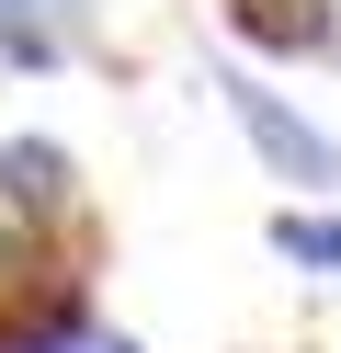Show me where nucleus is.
<instances>
[{
	"label": "nucleus",
	"instance_id": "obj_1",
	"mask_svg": "<svg viewBox=\"0 0 341 353\" xmlns=\"http://www.w3.org/2000/svg\"><path fill=\"white\" fill-rule=\"evenodd\" d=\"M216 92H227V114H239V137L262 148V171L273 183H296V194H330L341 183V148H330V125H307L273 80H250V69H216Z\"/></svg>",
	"mask_w": 341,
	"mask_h": 353
},
{
	"label": "nucleus",
	"instance_id": "obj_2",
	"mask_svg": "<svg viewBox=\"0 0 341 353\" xmlns=\"http://www.w3.org/2000/svg\"><path fill=\"white\" fill-rule=\"evenodd\" d=\"M0 216H12V228L80 216V160H68L57 137H0Z\"/></svg>",
	"mask_w": 341,
	"mask_h": 353
},
{
	"label": "nucleus",
	"instance_id": "obj_3",
	"mask_svg": "<svg viewBox=\"0 0 341 353\" xmlns=\"http://www.w3.org/2000/svg\"><path fill=\"white\" fill-rule=\"evenodd\" d=\"M227 23H239L262 57H330L341 46V12H330V0H227Z\"/></svg>",
	"mask_w": 341,
	"mask_h": 353
},
{
	"label": "nucleus",
	"instance_id": "obj_4",
	"mask_svg": "<svg viewBox=\"0 0 341 353\" xmlns=\"http://www.w3.org/2000/svg\"><path fill=\"white\" fill-rule=\"evenodd\" d=\"M273 251H285L296 274H341V216L330 205H285L273 216Z\"/></svg>",
	"mask_w": 341,
	"mask_h": 353
},
{
	"label": "nucleus",
	"instance_id": "obj_5",
	"mask_svg": "<svg viewBox=\"0 0 341 353\" xmlns=\"http://www.w3.org/2000/svg\"><path fill=\"white\" fill-rule=\"evenodd\" d=\"M0 57H12V69H57L68 34H57V23H34L23 0H0Z\"/></svg>",
	"mask_w": 341,
	"mask_h": 353
},
{
	"label": "nucleus",
	"instance_id": "obj_6",
	"mask_svg": "<svg viewBox=\"0 0 341 353\" xmlns=\"http://www.w3.org/2000/svg\"><path fill=\"white\" fill-rule=\"evenodd\" d=\"M34 23H57V34H91V0H23Z\"/></svg>",
	"mask_w": 341,
	"mask_h": 353
},
{
	"label": "nucleus",
	"instance_id": "obj_7",
	"mask_svg": "<svg viewBox=\"0 0 341 353\" xmlns=\"http://www.w3.org/2000/svg\"><path fill=\"white\" fill-rule=\"evenodd\" d=\"M23 239H34V228H12V216H0V285H23V274H34V251H23Z\"/></svg>",
	"mask_w": 341,
	"mask_h": 353
}]
</instances>
